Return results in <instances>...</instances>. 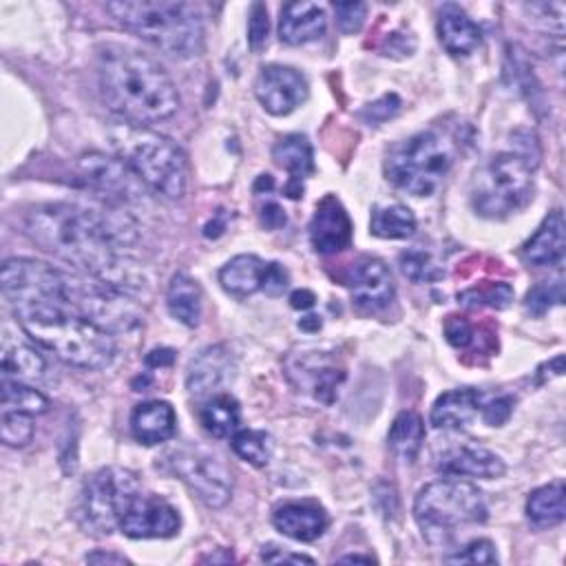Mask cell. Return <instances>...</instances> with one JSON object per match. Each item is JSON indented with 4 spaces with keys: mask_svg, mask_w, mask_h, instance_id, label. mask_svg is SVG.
Masks as SVG:
<instances>
[{
    "mask_svg": "<svg viewBox=\"0 0 566 566\" xmlns=\"http://www.w3.org/2000/svg\"><path fill=\"white\" fill-rule=\"evenodd\" d=\"M314 303H316V296H314V292H310V290H294V292L290 294V305H292L294 310H310Z\"/></svg>",
    "mask_w": 566,
    "mask_h": 566,
    "instance_id": "cell-49",
    "label": "cell"
},
{
    "mask_svg": "<svg viewBox=\"0 0 566 566\" xmlns=\"http://www.w3.org/2000/svg\"><path fill=\"white\" fill-rule=\"evenodd\" d=\"M44 358L38 349L27 343H11L9 336L2 340V378L33 380L44 374Z\"/></svg>",
    "mask_w": 566,
    "mask_h": 566,
    "instance_id": "cell-32",
    "label": "cell"
},
{
    "mask_svg": "<svg viewBox=\"0 0 566 566\" xmlns=\"http://www.w3.org/2000/svg\"><path fill=\"white\" fill-rule=\"evenodd\" d=\"M305 77L290 66L270 64L261 69L254 82V95L259 104L272 115H287L307 99Z\"/></svg>",
    "mask_w": 566,
    "mask_h": 566,
    "instance_id": "cell-15",
    "label": "cell"
},
{
    "mask_svg": "<svg viewBox=\"0 0 566 566\" xmlns=\"http://www.w3.org/2000/svg\"><path fill=\"white\" fill-rule=\"evenodd\" d=\"M327 18L316 2H287L281 7L279 35L287 44H307L325 33Z\"/></svg>",
    "mask_w": 566,
    "mask_h": 566,
    "instance_id": "cell-23",
    "label": "cell"
},
{
    "mask_svg": "<svg viewBox=\"0 0 566 566\" xmlns=\"http://www.w3.org/2000/svg\"><path fill=\"white\" fill-rule=\"evenodd\" d=\"M175 358V354L170 349H153L148 356H146V363L157 367V365H170Z\"/></svg>",
    "mask_w": 566,
    "mask_h": 566,
    "instance_id": "cell-51",
    "label": "cell"
},
{
    "mask_svg": "<svg viewBox=\"0 0 566 566\" xmlns=\"http://www.w3.org/2000/svg\"><path fill=\"white\" fill-rule=\"evenodd\" d=\"M564 301V281L557 276L555 281H542L526 294V310L535 316L544 314L548 307L559 305Z\"/></svg>",
    "mask_w": 566,
    "mask_h": 566,
    "instance_id": "cell-39",
    "label": "cell"
},
{
    "mask_svg": "<svg viewBox=\"0 0 566 566\" xmlns=\"http://www.w3.org/2000/svg\"><path fill=\"white\" fill-rule=\"evenodd\" d=\"M482 409V394L471 387L451 389L438 396L431 407V424L436 429H462Z\"/></svg>",
    "mask_w": 566,
    "mask_h": 566,
    "instance_id": "cell-26",
    "label": "cell"
},
{
    "mask_svg": "<svg viewBox=\"0 0 566 566\" xmlns=\"http://www.w3.org/2000/svg\"><path fill=\"white\" fill-rule=\"evenodd\" d=\"M455 142L436 130H420L396 144L385 159V177L413 197H429L438 190L455 161Z\"/></svg>",
    "mask_w": 566,
    "mask_h": 566,
    "instance_id": "cell-7",
    "label": "cell"
},
{
    "mask_svg": "<svg viewBox=\"0 0 566 566\" xmlns=\"http://www.w3.org/2000/svg\"><path fill=\"white\" fill-rule=\"evenodd\" d=\"M265 265L256 254H239L219 270V283L228 294L245 298L263 287Z\"/></svg>",
    "mask_w": 566,
    "mask_h": 566,
    "instance_id": "cell-27",
    "label": "cell"
},
{
    "mask_svg": "<svg viewBox=\"0 0 566 566\" xmlns=\"http://www.w3.org/2000/svg\"><path fill=\"white\" fill-rule=\"evenodd\" d=\"M161 464L177 475L210 509H221L232 495V473L212 453L199 447H172Z\"/></svg>",
    "mask_w": 566,
    "mask_h": 566,
    "instance_id": "cell-12",
    "label": "cell"
},
{
    "mask_svg": "<svg viewBox=\"0 0 566 566\" xmlns=\"http://www.w3.org/2000/svg\"><path fill=\"white\" fill-rule=\"evenodd\" d=\"M84 562H88V564H130L124 555H117V553H104V551L88 553V555L84 557Z\"/></svg>",
    "mask_w": 566,
    "mask_h": 566,
    "instance_id": "cell-48",
    "label": "cell"
},
{
    "mask_svg": "<svg viewBox=\"0 0 566 566\" xmlns=\"http://www.w3.org/2000/svg\"><path fill=\"white\" fill-rule=\"evenodd\" d=\"M177 416L166 400L139 402L130 413V431L142 444H159L175 436Z\"/></svg>",
    "mask_w": 566,
    "mask_h": 566,
    "instance_id": "cell-24",
    "label": "cell"
},
{
    "mask_svg": "<svg viewBox=\"0 0 566 566\" xmlns=\"http://www.w3.org/2000/svg\"><path fill=\"white\" fill-rule=\"evenodd\" d=\"M2 294L13 314H22L44 305H69L64 294V270L44 261L15 256L2 265Z\"/></svg>",
    "mask_w": 566,
    "mask_h": 566,
    "instance_id": "cell-11",
    "label": "cell"
},
{
    "mask_svg": "<svg viewBox=\"0 0 566 566\" xmlns=\"http://www.w3.org/2000/svg\"><path fill=\"white\" fill-rule=\"evenodd\" d=\"M564 495H566V486L562 480H555L535 489L526 500L528 520L539 528L562 524L566 517Z\"/></svg>",
    "mask_w": 566,
    "mask_h": 566,
    "instance_id": "cell-29",
    "label": "cell"
},
{
    "mask_svg": "<svg viewBox=\"0 0 566 566\" xmlns=\"http://www.w3.org/2000/svg\"><path fill=\"white\" fill-rule=\"evenodd\" d=\"M438 471H442L444 475H455V478H484V480H493L500 478L506 467L504 460L484 449V447H473V444H458L447 449L440 458H438Z\"/></svg>",
    "mask_w": 566,
    "mask_h": 566,
    "instance_id": "cell-18",
    "label": "cell"
},
{
    "mask_svg": "<svg viewBox=\"0 0 566 566\" xmlns=\"http://www.w3.org/2000/svg\"><path fill=\"white\" fill-rule=\"evenodd\" d=\"M290 283V276H287V270L279 263H268L265 265V274H263V292L268 296H279L283 294V290L287 287Z\"/></svg>",
    "mask_w": 566,
    "mask_h": 566,
    "instance_id": "cell-45",
    "label": "cell"
},
{
    "mask_svg": "<svg viewBox=\"0 0 566 566\" xmlns=\"http://www.w3.org/2000/svg\"><path fill=\"white\" fill-rule=\"evenodd\" d=\"M387 440H389V449L398 460L413 462L424 442V422L420 413L411 409L400 411L389 427Z\"/></svg>",
    "mask_w": 566,
    "mask_h": 566,
    "instance_id": "cell-30",
    "label": "cell"
},
{
    "mask_svg": "<svg viewBox=\"0 0 566 566\" xmlns=\"http://www.w3.org/2000/svg\"><path fill=\"white\" fill-rule=\"evenodd\" d=\"M15 318L35 345L71 367L97 371L115 358L113 336L64 303L29 310Z\"/></svg>",
    "mask_w": 566,
    "mask_h": 566,
    "instance_id": "cell-3",
    "label": "cell"
},
{
    "mask_svg": "<svg viewBox=\"0 0 566 566\" xmlns=\"http://www.w3.org/2000/svg\"><path fill=\"white\" fill-rule=\"evenodd\" d=\"M77 168L86 186L108 201H128L137 195L139 179L119 157H108L104 153H86L80 157Z\"/></svg>",
    "mask_w": 566,
    "mask_h": 566,
    "instance_id": "cell-14",
    "label": "cell"
},
{
    "mask_svg": "<svg viewBox=\"0 0 566 566\" xmlns=\"http://www.w3.org/2000/svg\"><path fill=\"white\" fill-rule=\"evenodd\" d=\"M438 40L451 55H469L482 42V29L455 4H444L438 15Z\"/></svg>",
    "mask_w": 566,
    "mask_h": 566,
    "instance_id": "cell-25",
    "label": "cell"
},
{
    "mask_svg": "<svg viewBox=\"0 0 566 566\" xmlns=\"http://www.w3.org/2000/svg\"><path fill=\"white\" fill-rule=\"evenodd\" d=\"M272 159L290 175L285 195L292 199H298L303 192L301 181L314 172V153H312L310 139L301 133L281 137L272 148Z\"/></svg>",
    "mask_w": 566,
    "mask_h": 566,
    "instance_id": "cell-21",
    "label": "cell"
},
{
    "mask_svg": "<svg viewBox=\"0 0 566 566\" xmlns=\"http://www.w3.org/2000/svg\"><path fill=\"white\" fill-rule=\"evenodd\" d=\"M268 31H270L268 9H265V4L254 2L252 11H250V20H248V42H250L252 51H259L265 44Z\"/></svg>",
    "mask_w": 566,
    "mask_h": 566,
    "instance_id": "cell-42",
    "label": "cell"
},
{
    "mask_svg": "<svg viewBox=\"0 0 566 566\" xmlns=\"http://www.w3.org/2000/svg\"><path fill=\"white\" fill-rule=\"evenodd\" d=\"M139 495V480L133 471L122 467H106L93 473L80 493L77 522L86 533L108 535L128 504Z\"/></svg>",
    "mask_w": 566,
    "mask_h": 566,
    "instance_id": "cell-10",
    "label": "cell"
},
{
    "mask_svg": "<svg viewBox=\"0 0 566 566\" xmlns=\"http://www.w3.org/2000/svg\"><path fill=\"white\" fill-rule=\"evenodd\" d=\"M310 241L318 254H336L352 243V219L334 195L323 197L316 206L310 221Z\"/></svg>",
    "mask_w": 566,
    "mask_h": 566,
    "instance_id": "cell-17",
    "label": "cell"
},
{
    "mask_svg": "<svg viewBox=\"0 0 566 566\" xmlns=\"http://www.w3.org/2000/svg\"><path fill=\"white\" fill-rule=\"evenodd\" d=\"M181 520L172 504L159 495H137L119 520V531L133 539L172 537L179 533Z\"/></svg>",
    "mask_w": 566,
    "mask_h": 566,
    "instance_id": "cell-13",
    "label": "cell"
},
{
    "mask_svg": "<svg viewBox=\"0 0 566 566\" xmlns=\"http://www.w3.org/2000/svg\"><path fill=\"white\" fill-rule=\"evenodd\" d=\"M24 232L66 265L130 292L133 268L117 254V248L137 239V226L126 212L62 201L42 203L27 212Z\"/></svg>",
    "mask_w": 566,
    "mask_h": 566,
    "instance_id": "cell-1",
    "label": "cell"
},
{
    "mask_svg": "<svg viewBox=\"0 0 566 566\" xmlns=\"http://www.w3.org/2000/svg\"><path fill=\"white\" fill-rule=\"evenodd\" d=\"M400 270L402 274L413 283H429L442 279V268L433 261V256L427 250L411 248L400 254Z\"/></svg>",
    "mask_w": 566,
    "mask_h": 566,
    "instance_id": "cell-37",
    "label": "cell"
},
{
    "mask_svg": "<svg viewBox=\"0 0 566 566\" xmlns=\"http://www.w3.org/2000/svg\"><path fill=\"white\" fill-rule=\"evenodd\" d=\"M338 562H365V564H371V562H376L371 555H358V553H354V555H343V557H338Z\"/></svg>",
    "mask_w": 566,
    "mask_h": 566,
    "instance_id": "cell-53",
    "label": "cell"
},
{
    "mask_svg": "<svg viewBox=\"0 0 566 566\" xmlns=\"http://www.w3.org/2000/svg\"><path fill=\"white\" fill-rule=\"evenodd\" d=\"M511 411H513V398L511 396H500V398L482 405V409H480L484 422L491 424V427L504 424L509 420Z\"/></svg>",
    "mask_w": 566,
    "mask_h": 566,
    "instance_id": "cell-44",
    "label": "cell"
},
{
    "mask_svg": "<svg viewBox=\"0 0 566 566\" xmlns=\"http://www.w3.org/2000/svg\"><path fill=\"white\" fill-rule=\"evenodd\" d=\"M533 164L522 153H497L471 179V206L480 217L506 219L533 197Z\"/></svg>",
    "mask_w": 566,
    "mask_h": 566,
    "instance_id": "cell-8",
    "label": "cell"
},
{
    "mask_svg": "<svg viewBox=\"0 0 566 566\" xmlns=\"http://www.w3.org/2000/svg\"><path fill=\"white\" fill-rule=\"evenodd\" d=\"M369 228H371V234L380 239H407L416 230V217L402 203L380 206L371 212Z\"/></svg>",
    "mask_w": 566,
    "mask_h": 566,
    "instance_id": "cell-34",
    "label": "cell"
},
{
    "mask_svg": "<svg viewBox=\"0 0 566 566\" xmlns=\"http://www.w3.org/2000/svg\"><path fill=\"white\" fill-rule=\"evenodd\" d=\"M232 371V360L226 347L214 345L203 349L197 358H192L186 376V387L190 396L195 398H210L219 394L223 382L230 378Z\"/></svg>",
    "mask_w": 566,
    "mask_h": 566,
    "instance_id": "cell-19",
    "label": "cell"
},
{
    "mask_svg": "<svg viewBox=\"0 0 566 566\" xmlns=\"http://www.w3.org/2000/svg\"><path fill=\"white\" fill-rule=\"evenodd\" d=\"M336 22L343 33H356L367 15V4L365 2H336L334 4Z\"/></svg>",
    "mask_w": 566,
    "mask_h": 566,
    "instance_id": "cell-41",
    "label": "cell"
},
{
    "mask_svg": "<svg viewBox=\"0 0 566 566\" xmlns=\"http://www.w3.org/2000/svg\"><path fill=\"white\" fill-rule=\"evenodd\" d=\"M272 524L276 526V531L296 542H314L325 533L329 520L318 504L287 502L274 511Z\"/></svg>",
    "mask_w": 566,
    "mask_h": 566,
    "instance_id": "cell-22",
    "label": "cell"
},
{
    "mask_svg": "<svg viewBox=\"0 0 566 566\" xmlns=\"http://www.w3.org/2000/svg\"><path fill=\"white\" fill-rule=\"evenodd\" d=\"M49 409V398L24 380L2 378L0 389V411H18L29 416H40Z\"/></svg>",
    "mask_w": 566,
    "mask_h": 566,
    "instance_id": "cell-33",
    "label": "cell"
},
{
    "mask_svg": "<svg viewBox=\"0 0 566 566\" xmlns=\"http://www.w3.org/2000/svg\"><path fill=\"white\" fill-rule=\"evenodd\" d=\"M345 285L354 303L365 312H380L394 301L391 272L376 256L356 259L345 274Z\"/></svg>",
    "mask_w": 566,
    "mask_h": 566,
    "instance_id": "cell-16",
    "label": "cell"
},
{
    "mask_svg": "<svg viewBox=\"0 0 566 566\" xmlns=\"http://www.w3.org/2000/svg\"><path fill=\"white\" fill-rule=\"evenodd\" d=\"M64 294L73 312L93 321L108 334L128 332L142 323V307L130 294L97 276L64 272Z\"/></svg>",
    "mask_w": 566,
    "mask_h": 566,
    "instance_id": "cell-9",
    "label": "cell"
},
{
    "mask_svg": "<svg viewBox=\"0 0 566 566\" xmlns=\"http://www.w3.org/2000/svg\"><path fill=\"white\" fill-rule=\"evenodd\" d=\"M166 305L172 318H177L186 327H197L203 310V296H201L199 283L188 274L177 272L170 279V285L166 292Z\"/></svg>",
    "mask_w": 566,
    "mask_h": 566,
    "instance_id": "cell-28",
    "label": "cell"
},
{
    "mask_svg": "<svg viewBox=\"0 0 566 566\" xmlns=\"http://www.w3.org/2000/svg\"><path fill=\"white\" fill-rule=\"evenodd\" d=\"M232 449L241 460L254 467H263L272 455V440L265 431L259 429H237L232 433Z\"/></svg>",
    "mask_w": 566,
    "mask_h": 566,
    "instance_id": "cell-35",
    "label": "cell"
},
{
    "mask_svg": "<svg viewBox=\"0 0 566 566\" xmlns=\"http://www.w3.org/2000/svg\"><path fill=\"white\" fill-rule=\"evenodd\" d=\"M106 11L133 35L170 57H192L203 49V20L195 4L170 0H113Z\"/></svg>",
    "mask_w": 566,
    "mask_h": 566,
    "instance_id": "cell-4",
    "label": "cell"
},
{
    "mask_svg": "<svg viewBox=\"0 0 566 566\" xmlns=\"http://www.w3.org/2000/svg\"><path fill=\"white\" fill-rule=\"evenodd\" d=\"M566 250V223L559 208L546 214L535 234L522 245V256L526 263L546 268L559 265Z\"/></svg>",
    "mask_w": 566,
    "mask_h": 566,
    "instance_id": "cell-20",
    "label": "cell"
},
{
    "mask_svg": "<svg viewBox=\"0 0 566 566\" xmlns=\"http://www.w3.org/2000/svg\"><path fill=\"white\" fill-rule=\"evenodd\" d=\"M285 212H283V208L276 203V201H265L263 206H261V223L265 226V228H270V230H276V228H281V226H285Z\"/></svg>",
    "mask_w": 566,
    "mask_h": 566,
    "instance_id": "cell-47",
    "label": "cell"
},
{
    "mask_svg": "<svg viewBox=\"0 0 566 566\" xmlns=\"http://www.w3.org/2000/svg\"><path fill=\"white\" fill-rule=\"evenodd\" d=\"M298 327L301 329H305V332H318V327H321V316H305V318H301L298 321Z\"/></svg>",
    "mask_w": 566,
    "mask_h": 566,
    "instance_id": "cell-52",
    "label": "cell"
},
{
    "mask_svg": "<svg viewBox=\"0 0 566 566\" xmlns=\"http://www.w3.org/2000/svg\"><path fill=\"white\" fill-rule=\"evenodd\" d=\"M201 427L214 438H228L239 429L241 409L230 394H214L206 398L199 409Z\"/></svg>",
    "mask_w": 566,
    "mask_h": 566,
    "instance_id": "cell-31",
    "label": "cell"
},
{
    "mask_svg": "<svg viewBox=\"0 0 566 566\" xmlns=\"http://www.w3.org/2000/svg\"><path fill=\"white\" fill-rule=\"evenodd\" d=\"M97 86L104 104L135 126L164 122L179 108V93L166 69L122 44L99 49Z\"/></svg>",
    "mask_w": 566,
    "mask_h": 566,
    "instance_id": "cell-2",
    "label": "cell"
},
{
    "mask_svg": "<svg viewBox=\"0 0 566 566\" xmlns=\"http://www.w3.org/2000/svg\"><path fill=\"white\" fill-rule=\"evenodd\" d=\"M413 517L431 546H449L462 528L486 522L489 506L473 482L453 475L429 482L418 491Z\"/></svg>",
    "mask_w": 566,
    "mask_h": 566,
    "instance_id": "cell-6",
    "label": "cell"
},
{
    "mask_svg": "<svg viewBox=\"0 0 566 566\" xmlns=\"http://www.w3.org/2000/svg\"><path fill=\"white\" fill-rule=\"evenodd\" d=\"M33 416L0 411V438L7 447H24L33 438Z\"/></svg>",
    "mask_w": 566,
    "mask_h": 566,
    "instance_id": "cell-38",
    "label": "cell"
},
{
    "mask_svg": "<svg viewBox=\"0 0 566 566\" xmlns=\"http://www.w3.org/2000/svg\"><path fill=\"white\" fill-rule=\"evenodd\" d=\"M394 99V95H385L382 99H378V102H374L369 108H367V115L374 119L376 117V113H380L378 115V119H387V117H391L396 111H391V108H385L389 102Z\"/></svg>",
    "mask_w": 566,
    "mask_h": 566,
    "instance_id": "cell-50",
    "label": "cell"
},
{
    "mask_svg": "<svg viewBox=\"0 0 566 566\" xmlns=\"http://www.w3.org/2000/svg\"><path fill=\"white\" fill-rule=\"evenodd\" d=\"M115 155L153 192L179 199L188 186V161L184 150L168 137L135 124H119L111 130Z\"/></svg>",
    "mask_w": 566,
    "mask_h": 566,
    "instance_id": "cell-5",
    "label": "cell"
},
{
    "mask_svg": "<svg viewBox=\"0 0 566 566\" xmlns=\"http://www.w3.org/2000/svg\"><path fill=\"white\" fill-rule=\"evenodd\" d=\"M444 336L453 347H467L473 340V325L464 316H449L444 321Z\"/></svg>",
    "mask_w": 566,
    "mask_h": 566,
    "instance_id": "cell-43",
    "label": "cell"
},
{
    "mask_svg": "<svg viewBox=\"0 0 566 566\" xmlns=\"http://www.w3.org/2000/svg\"><path fill=\"white\" fill-rule=\"evenodd\" d=\"M458 301L467 307H495L504 310L513 301V287L509 283H482L458 294Z\"/></svg>",
    "mask_w": 566,
    "mask_h": 566,
    "instance_id": "cell-36",
    "label": "cell"
},
{
    "mask_svg": "<svg viewBox=\"0 0 566 566\" xmlns=\"http://www.w3.org/2000/svg\"><path fill=\"white\" fill-rule=\"evenodd\" d=\"M261 559L268 562V564H314V559L310 555H303V553H292V551H283L281 546H274V544H268L263 546L261 551Z\"/></svg>",
    "mask_w": 566,
    "mask_h": 566,
    "instance_id": "cell-46",
    "label": "cell"
},
{
    "mask_svg": "<svg viewBox=\"0 0 566 566\" xmlns=\"http://www.w3.org/2000/svg\"><path fill=\"white\" fill-rule=\"evenodd\" d=\"M449 564H495L497 553L493 542L489 539H471L467 546L458 548V553L447 557Z\"/></svg>",
    "mask_w": 566,
    "mask_h": 566,
    "instance_id": "cell-40",
    "label": "cell"
}]
</instances>
